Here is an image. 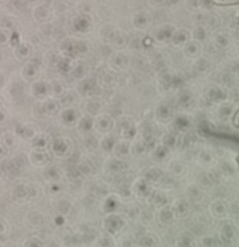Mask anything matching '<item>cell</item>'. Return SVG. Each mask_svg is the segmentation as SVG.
<instances>
[{
    "label": "cell",
    "instance_id": "cell-12",
    "mask_svg": "<svg viewBox=\"0 0 239 247\" xmlns=\"http://www.w3.org/2000/svg\"><path fill=\"white\" fill-rule=\"evenodd\" d=\"M115 207H116V202L114 200L112 199L108 200L106 202V204H105V209H106V210L108 211V212H111V211L115 209Z\"/></svg>",
    "mask_w": 239,
    "mask_h": 247
},
{
    "label": "cell",
    "instance_id": "cell-19",
    "mask_svg": "<svg viewBox=\"0 0 239 247\" xmlns=\"http://www.w3.org/2000/svg\"><path fill=\"white\" fill-rule=\"evenodd\" d=\"M82 125H83V128H85V129H89V128H91V121L89 120H85L83 121V123H82Z\"/></svg>",
    "mask_w": 239,
    "mask_h": 247
},
{
    "label": "cell",
    "instance_id": "cell-10",
    "mask_svg": "<svg viewBox=\"0 0 239 247\" xmlns=\"http://www.w3.org/2000/svg\"><path fill=\"white\" fill-rule=\"evenodd\" d=\"M112 125V122L109 119H103L100 122V128H102L103 130H108L111 128Z\"/></svg>",
    "mask_w": 239,
    "mask_h": 247
},
{
    "label": "cell",
    "instance_id": "cell-17",
    "mask_svg": "<svg viewBox=\"0 0 239 247\" xmlns=\"http://www.w3.org/2000/svg\"><path fill=\"white\" fill-rule=\"evenodd\" d=\"M64 118L67 120H72L74 118V114L73 113L69 111H66L64 114Z\"/></svg>",
    "mask_w": 239,
    "mask_h": 247
},
{
    "label": "cell",
    "instance_id": "cell-7",
    "mask_svg": "<svg viewBox=\"0 0 239 247\" xmlns=\"http://www.w3.org/2000/svg\"><path fill=\"white\" fill-rule=\"evenodd\" d=\"M33 160L38 164H42L47 160V156L43 153H35L33 156Z\"/></svg>",
    "mask_w": 239,
    "mask_h": 247
},
{
    "label": "cell",
    "instance_id": "cell-15",
    "mask_svg": "<svg viewBox=\"0 0 239 247\" xmlns=\"http://www.w3.org/2000/svg\"><path fill=\"white\" fill-rule=\"evenodd\" d=\"M69 176L72 177V178H77L79 176V170L76 168H72V169L69 170Z\"/></svg>",
    "mask_w": 239,
    "mask_h": 247
},
{
    "label": "cell",
    "instance_id": "cell-9",
    "mask_svg": "<svg viewBox=\"0 0 239 247\" xmlns=\"http://www.w3.org/2000/svg\"><path fill=\"white\" fill-rule=\"evenodd\" d=\"M86 145L87 148L91 149V150H93V149H94L96 147L97 141L94 137H89L86 140Z\"/></svg>",
    "mask_w": 239,
    "mask_h": 247
},
{
    "label": "cell",
    "instance_id": "cell-18",
    "mask_svg": "<svg viewBox=\"0 0 239 247\" xmlns=\"http://www.w3.org/2000/svg\"><path fill=\"white\" fill-rule=\"evenodd\" d=\"M30 244H28L27 245V246H42V244L40 243L39 241H37V240H32L30 241Z\"/></svg>",
    "mask_w": 239,
    "mask_h": 247
},
{
    "label": "cell",
    "instance_id": "cell-13",
    "mask_svg": "<svg viewBox=\"0 0 239 247\" xmlns=\"http://www.w3.org/2000/svg\"><path fill=\"white\" fill-rule=\"evenodd\" d=\"M232 123L233 125H234L236 128H239V109L235 113L234 115H233Z\"/></svg>",
    "mask_w": 239,
    "mask_h": 247
},
{
    "label": "cell",
    "instance_id": "cell-4",
    "mask_svg": "<svg viewBox=\"0 0 239 247\" xmlns=\"http://www.w3.org/2000/svg\"><path fill=\"white\" fill-rule=\"evenodd\" d=\"M53 148L54 150L56 151V153L58 154H62L66 151L67 146L65 144L63 143V141L58 140L56 141L55 144H54Z\"/></svg>",
    "mask_w": 239,
    "mask_h": 247
},
{
    "label": "cell",
    "instance_id": "cell-20",
    "mask_svg": "<svg viewBox=\"0 0 239 247\" xmlns=\"http://www.w3.org/2000/svg\"><path fill=\"white\" fill-rule=\"evenodd\" d=\"M56 223H57V224L58 225H61L62 223H63V218L62 217H58L57 218V219H56Z\"/></svg>",
    "mask_w": 239,
    "mask_h": 247
},
{
    "label": "cell",
    "instance_id": "cell-3",
    "mask_svg": "<svg viewBox=\"0 0 239 247\" xmlns=\"http://www.w3.org/2000/svg\"><path fill=\"white\" fill-rule=\"evenodd\" d=\"M126 164L121 161L114 160L112 162L111 164H110V168H111L112 170L116 172L123 171V169H126Z\"/></svg>",
    "mask_w": 239,
    "mask_h": 247
},
{
    "label": "cell",
    "instance_id": "cell-5",
    "mask_svg": "<svg viewBox=\"0 0 239 247\" xmlns=\"http://www.w3.org/2000/svg\"><path fill=\"white\" fill-rule=\"evenodd\" d=\"M28 194V189L23 186H18L14 190V195L18 197H25Z\"/></svg>",
    "mask_w": 239,
    "mask_h": 247
},
{
    "label": "cell",
    "instance_id": "cell-2",
    "mask_svg": "<svg viewBox=\"0 0 239 247\" xmlns=\"http://www.w3.org/2000/svg\"><path fill=\"white\" fill-rule=\"evenodd\" d=\"M211 2L218 6H232L239 4V0H211Z\"/></svg>",
    "mask_w": 239,
    "mask_h": 247
},
{
    "label": "cell",
    "instance_id": "cell-6",
    "mask_svg": "<svg viewBox=\"0 0 239 247\" xmlns=\"http://www.w3.org/2000/svg\"><path fill=\"white\" fill-rule=\"evenodd\" d=\"M58 104L55 102H49L46 104L44 106V111H46L48 114H54L58 111Z\"/></svg>",
    "mask_w": 239,
    "mask_h": 247
},
{
    "label": "cell",
    "instance_id": "cell-16",
    "mask_svg": "<svg viewBox=\"0 0 239 247\" xmlns=\"http://www.w3.org/2000/svg\"><path fill=\"white\" fill-rule=\"evenodd\" d=\"M117 151L119 153L125 154L128 152V147L126 145H121L117 148Z\"/></svg>",
    "mask_w": 239,
    "mask_h": 247
},
{
    "label": "cell",
    "instance_id": "cell-11",
    "mask_svg": "<svg viewBox=\"0 0 239 247\" xmlns=\"http://www.w3.org/2000/svg\"><path fill=\"white\" fill-rule=\"evenodd\" d=\"M113 145H114V140L112 139H107L105 140L103 143H102V147L104 148L105 150H110L112 148Z\"/></svg>",
    "mask_w": 239,
    "mask_h": 247
},
{
    "label": "cell",
    "instance_id": "cell-1",
    "mask_svg": "<svg viewBox=\"0 0 239 247\" xmlns=\"http://www.w3.org/2000/svg\"><path fill=\"white\" fill-rule=\"evenodd\" d=\"M122 225V221L117 217H110L106 221V228L111 233H114Z\"/></svg>",
    "mask_w": 239,
    "mask_h": 247
},
{
    "label": "cell",
    "instance_id": "cell-14",
    "mask_svg": "<svg viewBox=\"0 0 239 247\" xmlns=\"http://www.w3.org/2000/svg\"><path fill=\"white\" fill-rule=\"evenodd\" d=\"M59 209H60V212H62L64 213H65L68 210L69 205L67 202H61L59 204Z\"/></svg>",
    "mask_w": 239,
    "mask_h": 247
},
{
    "label": "cell",
    "instance_id": "cell-8",
    "mask_svg": "<svg viewBox=\"0 0 239 247\" xmlns=\"http://www.w3.org/2000/svg\"><path fill=\"white\" fill-rule=\"evenodd\" d=\"M93 167L90 163H84L80 167V169L84 173L88 174L93 171Z\"/></svg>",
    "mask_w": 239,
    "mask_h": 247
}]
</instances>
